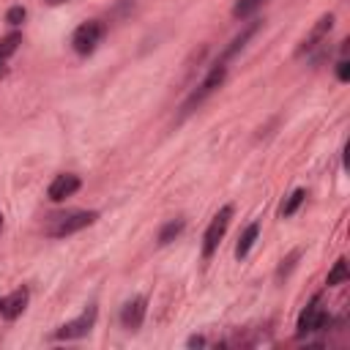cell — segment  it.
I'll return each mask as SVG.
<instances>
[{
  "label": "cell",
  "instance_id": "cell-20",
  "mask_svg": "<svg viewBox=\"0 0 350 350\" xmlns=\"http://www.w3.org/2000/svg\"><path fill=\"white\" fill-rule=\"evenodd\" d=\"M3 71H5V57L0 55V77H3Z\"/></svg>",
  "mask_w": 350,
  "mask_h": 350
},
{
  "label": "cell",
  "instance_id": "cell-12",
  "mask_svg": "<svg viewBox=\"0 0 350 350\" xmlns=\"http://www.w3.org/2000/svg\"><path fill=\"white\" fill-rule=\"evenodd\" d=\"M257 235H260V224H257V221H252V224L241 232V238H238V246H235V257H238V260H243V257L252 252V246H254Z\"/></svg>",
  "mask_w": 350,
  "mask_h": 350
},
{
  "label": "cell",
  "instance_id": "cell-19",
  "mask_svg": "<svg viewBox=\"0 0 350 350\" xmlns=\"http://www.w3.org/2000/svg\"><path fill=\"white\" fill-rule=\"evenodd\" d=\"M336 77H339V82H347L350 79V63L347 60H339L336 63Z\"/></svg>",
  "mask_w": 350,
  "mask_h": 350
},
{
  "label": "cell",
  "instance_id": "cell-5",
  "mask_svg": "<svg viewBox=\"0 0 350 350\" xmlns=\"http://www.w3.org/2000/svg\"><path fill=\"white\" fill-rule=\"evenodd\" d=\"M328 325V314H325V309L320 306V301L314 298L304 312H301V317H298V334L304 336V334H314V331H323Z\"/></svg>",
  "mask_w": 350,
  "mask_h": 350
},
{
  "label": "cell",
  "instance_id": "cell-16",
  "mask_svg": "<svg viewBox=\"0 0 350 350\" xmlns=\"http://www.w3.org/2000/svg\"><path fill=\"white\" fill-rule=\"evenodd\" d=\"M304 200H306V191H304V189H295V191L287 197V202L282 205V216H293V213L301 208Z\"/></svg>",
  "mask_w": 350,
  "mask_h": 350
},
{
  "label": "cell",
  "instance_id": "cell-7",
  "mask_svg": "<svg viewBox=\"0 0 350 350\" xmlns=\"http://www.w3.org/2000/svg\"><path fill=\"white\" fill-rule=\"evenodd\" d=\"M79 186H82L79 175H74V172H63V175H55V180H52L49 189H46V197H49L52 202H63L66 197L77 194Z\"/></svg>",
  "mask_w": 350,
  "mask_h": 350
},
{
  "label": "cell",
  "instance_id": "cell-9",
  "mask_svg": "<svg viewBox=\"0 0 350 350\" xmlns=\"http://www.w3.org/2000/svg\"><path fill=\"white\" fill-rule=\"evenodd\" d=\"M145 312H148V301H145L142 295L126 301V306H123V312H120V323H123V328L137 331V328L142 325V320H145Z\"/></svg>",
  "mask_w": 350,
  "mask_h": 350
},
{
  "label": "cell",
  "instance_id": "cell-6",
  "mask_svg": "<svg viewBox=\"0 0 350 350\" xmlns=\"http://www.w3.org/2000/svg\"><path fill=\"white\" fill-rule=\"evenodd\" d=\"M334 30V14H323L317 22H314V27L309 30V36L301 41V46H298V52L295 55H306V52H312V49H317L325 38H328V33Z\"/></svg>",
  "mask_w": 350,
  "mask_h": 350
},
{
  "label": "cell",
  "instance_id": "cell-2",
  "mask_svg": "<svg viewBox=\"0 0 350 350\" xmlns=\"http://www.w3.org/2000/svg\"><path fill=\"white\" fill-rule=\"evenodd\" d=\"M104 33H107L104 22H98V19H88V22H82V25L74 30V36H71V46H74V52H77V55H90V52L101 44Z\"/></svg>",
  "mask_w": 350,
  "mask_h": 350
},
{
  "label": "cell",
  "instance_id": "cell-15",
  "mask_svg": "<svg viewBox=\"0 0 350 350\" xmlns=\"http://www.w3.org/2000/svg\"><path fill=\"white\" fill-rule=\"evenodd\" d=\"M260 5H262V0H238V3L232 5V16H235V19H246V16H252Z\"/></svg>",
  "mask_w": 350,
  "mask_h": 350
},
{
  "label": "cell",
  "instance_id": "cell-18",
  "mask_svg": "<svg viewBox=\"0 0 350 350\" xmlns=\"http://www.w3.org/2000/svg\"><path fill=\"white\" fill-rule=\"evenodd\" d=\"M25 16H27V11H25L22 5H14V8H8L5 22H8V25H19V22H25Z\"/></svg>",
  "mask_w": 350,
  "mask_h": 350
},
{
  "label": "cell",
  "instance_id": "cell-22",
  "mask_svg": "<svg viewBox=\"0 0 350 350\" xmlns=\"http://www.w3.org/2000/svg\"><path fill=\"white\" fill-rule=\"evenodd\" d=\"M0 230H3V213H0Z\"/></svg>",
  "mask_w": 350,
  "mask_h": 350
},
{
  "label": "cell",
  "instance_id": "cell-4",
  "mask_svg": "<svg viewBox=\"0 0 350 350\" xmlns=\"http://www.w3.org/2000/svg\"><path fill=\"white\" fill-rule=\"evenodd\" d=\"M93 323H96V306H88L79 317L63 323L55 336H57V339H79V336H88L90 328H93Z\"/></svg>",
  "mask_w": 350,
  "mask_h": 350
},
{
  "label": "cell",
  "instance_id": "cell-17",
  "mask_svg": "<svg viewBox=\"0 0 350 350\" xmlns=\"http://www.w3.org/2000/svg\"><path fill=\"white\" fill-rule=\"evenodd\" d=\"M19 44H22V36H19V33H11V36H5V38L0 41V55L8 60V57L16 52V46H19Z\"/></svg>",
  "mask_w": 350,
  "mask_h": 350
},
{
  "label": "cell",
  "instance_id": "cell-10",
  "mask_svg": "<svg viewBox=\"0 0 350 350\" xmlns=\"http://www.w3.org/2000/svg\"><path fill=\"white\" fill-rule=\"evenodd\" d=\"M25 306H27V290H25V287H19V290H14L11 295L0 298V314H3L5 320L19 317V314L25 312Z\"/></svg>",
  "mask_w": 350,
  "mask_h": 350
},
{
  "label": "cell",
  "instance_id": "cell-14",
  "mask_svg": "<svg viewBox=\"0 0 350 350\" xmlns=\"http://www.w3.org/2000/svg\"><path fill=\"white\" fill-rule=\"evenodd\" d=\"M180 232H183V219L167 221V224L159 230V243H161V246H167V243H170V241H175Z\"/></svg>",
  "mask_w": 350,
  "mask_h": 350
},
{
  "label": "cell",
  "instance_id": "cell-11",
  "mask_svg": "<svg viewBox=\"0 0 350 350\" xmlns=\"http://www.w3.org/2000/svg\"><path fill=\"white\" fill-rule=\"evenodd\" d=\"M257 27H260V22H252L249 27H243V30H241V33H238V36L232 38V44H230V46L224 49V55H221V60H219V63H227V60H230L232 55H238V52H241V49L246 46V41H249V38H252V36L257 33Z\"/></svg>",
  "mask_w": 350,
  "mask_h": 350
},
{
  "label": "cell",
  "instance_id": "cell-13",
  "mask_svg": "<svg viewBox=\"0 0 350 350\" xmlns=\"http://www.w3.org/2000/svg\"><path fill=\"white\" fill-rule=\"evenodd\" d=\"M347 279H350L347 262H345V257H339V260L334 262V268L328 271V279H325V284H328V287H336V284H345Z\"/></svg>",
  "mask_w": 350,
  "mask_h": 350
},
{
  "label": "cell",
  "instance_id": "cell-8",
  "mask_svg": "<svg viewBox=\"0 0 350 350\" xmlns=\"http://www.w3.org/2000/svg\"><path fill=\"white\" fill-rule=\"evenodd\" d=\"M224 74H227V63H216L211 71H208V77L200 82V88L191 93V98H189V104L186 107H191V104H200L202 98H208L221 82H224Z\"/></svg>",
  "mask_w": 350,
  "mask_h": 350
},
{
  "label": "cell",
  "instance_id": "cell-1",
  "mask_svg": "<svg viewBox=\"0 0 350 350\" xmlns=\"http://www.w3.org/2000/svg\"><path fill=\"white\" fill-rule=\"evenodd\" d=\"M96 219H98L96 211H74V213L52 216L49 224H46V235H49V238H66V235H74V232L90 227Z\"/></svg>",
  "mask_w": 350,
  "mask_h": 350
},
{
  "label": "cell",
  "instance_id": "cell-21",
  "mask_svg": "<svg viewBox=\"0 0 350 350\" xmlns=\"http://www.w3.org/2000/svg\"><path fill=\"white\" fill-rule=\"evenodd\" d=\"M49 5H57V3H66V0H46Z\"/></svg>",
  "mask_w": 350,
  "mask_h": 350
},
{
  "label": "cell",
  "instance_id": "cell-3",
  "mask_svg": "<svg viewBox=\"0 0 350 350\" xmlns=\"http://www.w3.org/2000/svg\"><path fill=\"white\" fill-rule=\"evenodd\" d=\"M230 219H232V205H224V208L211 219V224H208V230H205V238H202V257H205V260L213 257L216 246L221 243V238H224V232H227V227H230Z\"/></svg>",
  "mask_w": 350,
  "mask_h": 350
}]
</instances>
